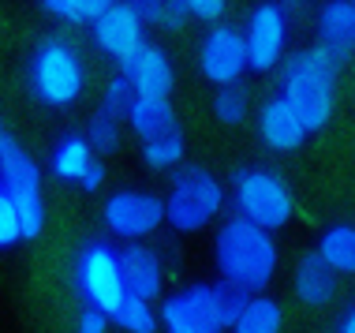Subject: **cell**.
<instances>
[{
	"instance_id": "cell-1",
	"label": "cell",
	"mask_w": 355,
	"mask_h": 333,
	"mask_svg": "<svg viewBox=\"0 0 355 333\" xmlns=\"http://www.w3.org/2000/svg\"><path fill=\"white\" fill-rule=\"evenodd\" d=\"M214 259L220 284L236 289L239 296H266V284L273 281L281 251H277L273 232L251 225L247 217H225L214 240Z\"/></svg>"
},
{
	"instance_id": "cell-2",
	"label": "cell",
	"mask_w": 355,
	"mask_h": 333,
	"mask_svg": "<svg viewBox=\"0 0 355 333\" xmlns=\"http://www.w3.org/2000/svg\"><path fill=\"white\" fill-rule=\"evenodd\" d=\"M337 71H340V64L322 45H306V49L288 53V60L281 64V98L303 117L311 135L333 120V109H337Z\"/></svg>"
},
{
	"instance_id": "cell-3",
	"label": "cell",
	"mask_w": 355,
	"mask_h": 333,
	"mask_svg": "<svg viewBox=\"0 0 355 333\" xmlns=\"http://www.w3.org/2000/svg\"><path fill=\"white\" fill-rule=\"evenodd\" d=\"M247 300L251 296H239L236 289H228L220 281L217 284L195 281L161 300L157 307L161 330L165 333H232V322Z\"/></svg>"
},
{
	"instance_id": "cell-4",
	"label": "cell",
	"mask_w": 355,
	"mask_h": 333,
	"mask_svg": "<svg viewBox=\"0 0 355 333\" xmlns=\"http://www.w3.org/2000/svg\"><path fill=\"white\" fill-rule=\"evenodd\" d=\"M26 79H31L34 98L53 109L75 105L86 90V68L79 49L68 37H56V34L37 42V49L31 53V64H26Z\"/></svg>"
},
{
	"instance_id": "cell-5",
	"label": "cell",
	"mask_w": 355,
	"mask_h": 333,
	"mask_svg": "<svg viewBox=\"0 0 355 333\" xmlns=\"http://www.w3.org/2000/svg\"><path fill=\"white\" fill-rule=\"evenodd\" d=\"M232 206L239 217H247L266 232H277L295 217V195L288 180L277 169L262 165H247L232 173Z\"/></svg>"
},
{
	"instance_id": "cell-6",
	"label": "cell",
	"mask_w": 355,
	"mask_h": 333,
	"mask_svg": "<svg viewBox=\"0 0 355 333\" xmlns=\"http://www.w3.org/2000/svg\"><path fill=\"white\" fill-rule=\"evenodd\" d=\"M225 210V184L202 165H187L172 176L165 195V221L176 232H198Z\"/></svg>"
},
{
	"instance_id": "cell-7",
	"label": "cell",
	"mask_w": 355,
	"mask_h": 333,
	"mask_svg": "<svg viewBox=\"0 0 355 333\" xmlns=\"http://www.w3.org/2000/svg\"><path fill=\"white\" fill-rule=\"evenodd\" d=\"M75 292H79L83 307H98L105 315H116L128 300L123 289V270H120V247L90 240L83 244L79 259H75Z\"/></svg>"
},
{
	"instance_id": "cell-8",
	"label": "cell",
	"mask_w": 355,
	"mask_h": 333,
	"mask_svg": "<svg viewBox=\"0 0 355 333\" xmlns=\"http://www.w3.org/2000/svg\"><path fill=\"white\" fill-rule=\"evenodd\" d=\"M0 184L12 191L19 217H23V240H34L45 228V198H42V169L23 146L4 135L0 139Z\"/></svg>"
},
{
	"instance_id": "cell-9",
	"label": "cell",
	"mask_w": 355,
	"mask_h": 333,
	"mask_svg": "<svg viewBox=\"0 0 355 333\" xmlns=\"http://www.w3.org/2000/svg\"><path fill=\"white\" fill-rule=\"evenodd\" d=\"M101 221L116 240L139 244L142 236L165 225V198L153 191H139V187H120L101 203Z\"/></svg>"
},
{
	"instance_id": "cell-10",
	"label": "cell",
	"mask_w": 355,
	"mask_h": 333,
	"mask_svg": "<svg viewBox=\"0 0 355 333\" xmlns=\"http://www.w3.org/2000/svg\"><path fill=\"white\" fill-rule=\"evenodd\" d=\"M247 68H251V56H247L243 26L228 23V19L209 26L198 42V71L217 87H236Z\"/></svg>"
},
{
	"instance_id": "cell-11",
	"label": "cell",
	"mask_w": 355,
	"mask_h": 333,
	"mask_svg": "<svg viewBox=\"0 0 355 333\" xmlns=\"http://www.w3.org/2000/svg\"><path fill=\"white\" fill-rule=\"evenodd\" d=\"M251 71H273L288 60V8L284 4H254L243 23Z\"/></svg>"
},
{
	"instance_id": "cell-12",
	"label": "cell",
	"mask_w": 355,
	"mask_h": 333,
	"mask_svg": "<svg viewBox=\"0 0 355 333\" xmlns=\"http://www.w3.org/2000/svg\"><path fill=\"white\" fill-rule=\"evenodd\" d=\"M90 37L101 53H109L112 60H131L146 42V19L139 15L135 4H109L105 12L90 23Z\"/></svg>"
},
{
	"instance_id": "cell-13",
	"label": "cell",
	"mask_w": 355,
	"mask_h": 333,
	"mask_svg": "<svg viewBox=\"0 0 355 333\" xmlns=\"http://www.w3.org/2000/svg\"><path fill=\"white\" fill-rule=\"evenodd\" d=\"M120 68H123L120 75L135 87L139 98H168L172 87H176V68H172L168 53L161 45H142Z\"/></svg>"
},
{
	"instance_id": "cell-14",
	"label": "cell",
	"mask_w": 355,
	"mask_h": 333,
	"mask_svg": "<svg viewBox=\"0 0 355 333\" xmlns=\"http://www.w3.org/2000/svg\"><path fill=\"white\" fill-rule=\"evenodd\" d=\"M306 135H311V131H306L303 117L288 105L281 94H273L270 101H262V109H258V139L270 150L292 154V150H300L306 142Z\"/></svg>"
},
{
	"instance_id": "cell-15",
	"label": "cell",
	"mask_w": 355,
	"mask_h": 333,
	"mask_svg": "<svg viewBox=\"0 0 355 333\" xmlns=\"http://www.w3.org/2000/svg\"><path fill=\"white\" fill-rule=\"evenodd\" d=\"M120 270H123V289L128 300H157L161 284H165V266L150 251L146 244H123L120 247Z\"/></svg>"
},
{
	"instance_id": "cell-16",
	"label": "cell",
	"mask_w": 355,
	"mask_h": 333,
	"mask_svg": "<svg viewBox=\"0 0 355 333\" xmlns=\"http://www.w3.org/2000/svg\"><path fill=\"white\" fill-rule=\"evenodd\" d=\"M292 289H295V300H300L303 307H325V303H333V300H337L340 273L333 270V266L325 262L318 251H306L303 259L295 262Z\"/></svg>"
},
{
	"instance_id": "cell-17",
	"label": "cell",
	"mask_w": 355,
	"mask_h": 333,
	"mask_svg": "<svg viewBox=\"0 0 355 333\" xmlns=\"http://www.w3.org/2000/svg\"><path fill=\"white\" fill-rule=\"evenodd\" d=\"M318 45L337 64L355 49V0H329L318 12Z\"/></svg>"
},
{
	"instance_id": "cell-18",
	"label": "cell",
	"mask_w": 355,
	"mask_h": 333,
	"mask_svg": "<svg viewBox=\"0 0 355 333\" xmlns=\"http://www.w3.org/2000/svg\"><path fill=\"white\" fill-rule=\"evenodd\" d=\"M98 157H94V146L86 139V131H64L49 150V173L56 180H64V184H83L86 169Z\"/></svg>"
},
{
	"instance_id": "cell-19",
	"label": "cell",
	"mask_w": 355,
	"mask_h": 333,
	"mask_svg": "<svg viewBox=\"0 0 355 333\" xmlns=\"http://www.w3.org/2000/svg\"><path fill=\"white\" fill-rule=\"evenodd\" d=\"M128 128L135 131L142 142L161 139L168 131H176V109H172L168 98H135V105L128 112Z\"/></svg>"
},
{
	"instance_id": "cell-20",
	"label": "cell",
	"mask_w": 355,
	"mask_h": 333,
	"mask_svg": "<svg viewBox=\"0 0 355 333\" xmlns=\"http://www.w3.org/2000/svg\"><path fill=\"white\" fill-rule=\"evenodd\" d=\"M314 251H318L337 273H348V278H355V225L337 221V225L322 228L318 247H314Z\"/></svg>"
},
{
	"instance_id": "cell-21",
	"label": "cell",
	"mask_w": 355,
	"mask_h": 333,
	"mask_svg": "<svg viewBox=\"0 0 355 333\" xmlns=\"http://www.w3.org/2000/svg\"><path fill=\"white\" fill-rule=\"evenodd\" d=\"M284 307L273 296H251L232 322V333H281Z\"/></svg>"
},
{
	"instance_id": "cell-22",
	"label": "cell",
	"mask_w": 355,
	"mask_h": 333,
	"mask_svg": "<svg viewBox=\"0 0 355 333\" xmlns=\"http://www.w3.org/2000/svg\"><path fill=\"white\" fill-rule=\"evenodd\" d=\"M187 154V142H184V131H168V135L161 139H150L142 142V161H146L150 169H176L180 161Z\"/></svg>"
},
{
	"instance_id": "cell-23",
	"label": "cell",
	"mask_w": 355,
	"mask_h": 333,
	"mask_svg": "<svg viewBox=\"0 0 355 333\" xmlns=\"http://www.w3.org/2000/svg\"><path fill=\"white\" fill-rule=\"evenodd\" d=\"M247 112H251V94L247 87H220L214 94V117L220 123H228V128H239V123L247 120Z\"/></svg>"
},
{
	"instance_id": "cell-24",
	"label": "cell",
	"mask_w": 355,
	"mask_h": 333,
	"mask_svg": "<svg viewBox=\"0 0 355 333\" xmlns=\"http://www.w3.org/2000/svg\"><path fill=\"white\" fill-rule=\"evenodd\" d=\"M112 322H116L123 333H157L161 330V315L142 300H123V307L112 315Z\"/></svg>"
},
{
	"instance_id": "cell-25",
	"label": "cell",
	"mask_w": 355,
	"mask_h": 333,
	"mask_svg": "<svg viewBox=\"0 0 355 333\" xmlns=\"http://www.w3.org/2000/svg\"><path fill=\"white\" fill-rule=\"evenodd\" d=\"M135 8H139V15L146 19V26L157 23V26L180 31V26L191 19L187 15V0H135Z\"/></svg>"
},
{
	"instance_id": "cell-26",
	"label": "cell",
	"mask_w": 355,
	"mask_h": 333,
	"mask_svg": "<svg viewBox=\"0 0 355 333\" xmlns=\"http://www.w3.org/2000/svg\"><path fill=\"white\" fill-rule=\"evenodd\" d=\"M105 8V0H42V12L64 23H94Z\"/></svg>"
},
{
	"instance_id": "cell-27",
	"label": "cell",
	"mask_w": 355,
	"mask_h": 333,
	"mask_svg": "<svg viewBox=\"0 0 355 333\" xmlns=\"http://www.w3.org/2000/svg\"><path fill=\"white\" fill-rule=\"evenodd\" d=\"M86 139H90L94 154H112L120 146V120L98 109L90 117V123H86Z\"/></svg>"
},
{
	"instance_id": "cell-28",
	"label": "cell",
	"mask_w": 355,
	"mask_h": 333,
	"mask_svg": "<svg viewBox=\"0 0 355 333\" xmlns=\"http://www.w3.org/2000/svg\"><path fill=\"white\" fill-rule=\"evenodd\" d=\"M135 98H139L135 87H131L123 75H116V79H109V87H105V94H101V112H109V117H116V120H128Z\"/></svg>"
},
{
	"instance_id": "cell-29",
	"label": "cell",
	"mask_w": 355,
	"mask_h": 333,
	"mask_svg": "<svg viewBox=\"0 0 355 333\" xmlns=\"http://www.w3.org/2000/svg\"><path fill=\"white\" fill-rule=\"evenodd\" d=\"M19 240H23V217H19V206H15L12 191L0 184V251L15 247Z\"/></svg>"
},
{
	"instance_id": "cell-30",
	"label": "cell",
	"mask_w": 355,
	"mask_h": 333,
	"mask_svg": "<svg viewBox=\"0 0 355 333\" xmlns=\"http://www.w3.org/2000/svg\"><path fill=\"white\" fill-rule=\"evenodd\" d=\"M225 12L228 4L225 0H187V15L191 19H206V23H225Z\"/></svg>"
},
{
	"instance_id": "cell-31",
	"label": "cell",
	"mask_w": 355,
	"mask_h": 333,
	"mask_svg": "<svg viewBox=\"0 0 355 333\" xmlns=\"http://www.w3.org/2000/svg\"><path fill=\"white\" fill-rule=\"evenodd\" d=\"M109 330V315L98 307H83L79 311V322H75V333H105Z\"/></svg>"
},
{
	"instance_id": "cell-32",
	"label": "cell",
	"mask_w": 355,
	"mask_h": 333,
	"mask_svg": "<svg viewBox=\"0 0 355 333\" xmlns=\"http://www.w3.org/2000/svg\"><path fill=\"white\" fill-rule=\"evenodd\" d=\"M83 191H101L105 187V161H94L90 169H86V176H83Z\"/></svg>"
},
{
	"instance_id": "cell-33",
	"label": "cell",
	"mask_w": 355,
	"mask_h": 333,
	"mask_svg": "<svg viewBox=\"0 0 355 333\" xmlns=\"http://www.w3.org/2000/svg\"><path fill=\"white\" fill-rule=\"evenodd\" d=\"M337 333H355V303H352V307L340 315V322H337Z\"/></svg>"
},
{
	"instance_id": "cell-34",
	"label": "cell",
	"mask_w": 355,
	"mask_h": 333,
	"mask_svg": "<svg viewBox=\"0 0 355 333\" xmlns=\"http://www.w3.org/2000/svg\"><path fill=\"white\" fill-rule=\"evenodd\" d=\"M0 139H4V123H0Z\"/></svg>"
}]
</instances>
